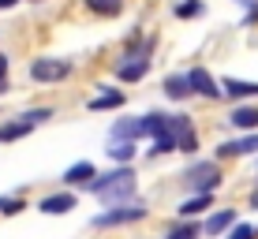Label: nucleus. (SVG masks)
<instances>
[{
    "label": "nucleus",
    "mask_w": 258,
    "mask_h": 239,
    "mask_svg": "<svg viewBox=\"0 0 258 239\" xmlns=\"http://www.w3.org/2000/svg\"><path fill=\"white\" fill-rule=\"evenodd\" d=\"M165 94H168V97H176V101H183V97L191 94L187 75H168V78H165Z\"/></svg>",
    "instance_id": "1a4fd4ad"
},
{
    "label": "nucleus",
    "mask_w": 258,
    "mask_h": 239,
    "mask_svg": "<svg viewBox=\"0 0 258 239\" xmlns=\"http://www.w3.org/2000/svg\"><path fill=\"white\" fill-rule=\"evenodd\" d=\"M228 239H254V228L251 224H236L232 232H228Z\"/></svg>",
    "instance_id": "412c9836"
},
{
    "label": "nucleus",
    "mask_w": 258,
    "mask_h": 239,
    "mask_svg": "<svg viewBox=\"0 0 258 239\" xmlns=\"http://www.w3.org/2000/svg\"><path fill=\"white\" fill-rule=\"evenodd\" d=\"M90 191L101 194L105 202H116V198H127L135 191V172L131 168H120V172H109L101 180H90Z\"/></svg>",
    "instance_id": "f257e3e1"
},
{
    "label": "nucleus",
    "mask_w": 258,
    "mask_h": 239,
    "mask_svg": "<svg viewBox=\"0 0 258 239\" xmlns=\"http://www.w3.org/2000/svg\"><path fill=\"white\" fill-rule=\"evenodd\" d=\"M12 4H19V0H0V12H4V8H12Z\"/></svg>",
    "instance_id": "393cba45"
},
{
    "label": "nucleus",
    "mask_w": 258,
    "mask_h": 239,
    "mask_svg": "<svg viewBox=\"0 0 258 239\" xmlns=\"http://www.w3.org/2000/svg\"><path fill=\"white\" fill-rule=\"evenodd\" d=\"M34 123L30 120H19V123H8V127H0V142H12V138H19V135H26Z\"/></svg>",
    "instance_id": "ddd939ff"
},
{
    "label": "nucleus",
    "mask_w": 258,
    "mask_h": 239,
    "mask_svg": "<svg viewBox=\"0 0 258 239\" xmlns=\"http://www.w3.org/2000/svg\"><path fill=\"white\" fill-rule=\"evenodd\" d=\"M202 209H210V191H202L199 198L183 202V206H180V213H183V217H195V213H202Z\"/></svg>",
    "instance_id": "f8f14e48"
},
{
    "label": "nucleus",
    "mask_w": 258,
    "mask_h": 239,
    "mask_svg": "<svg viewBox=\"0 0 258 239\" xmlns=\"http://www.w3.org/2000/svg\"><path fill=\"white\" fill-rule=\"evenodd\" d=\"M112 135H116V138H135V135H142V131H139V123H120Z\"/></svg>",
    "instance_id": "6ab92c4d"
},
{
    "label": "nucleus",
    "mask_w": 258,
    "mask_h": 239,
    "mask_svg": "<svg viewBox=\"0 0 258 239\" xmlns=\"http://www.w3.org/2000/svg\"><path fill=\"white\" fill-rule=\"evenodd\" d=\"M195 235H199V224H183V228H176L168 239H195Z\"/></svg>",
    "instance_id": "aec40b11"
},
{
    "label": "nucleus",
    "mask_w": 258,
    "mask_h": 239,
    "mask_svg": "<svg viewBox=\"0 0 258 239\" xmlns=\"http://www.w3.org/2000/svg\"><path fill=\"white\" fill-rule=\"evenodd\" d=\"M232 123H236V127H243V131H251V127H258V112L254 109H236L232 112Z\"/></svg>",
    "instance_id": "4468645a"
},
{
    "label": "nucleus",
    "mask_w": 258,
    "mask_h": 239,
    "mask_svg": "<svg viewBox=\"0 0 258 239\" xmlns=\"http://www.w3.org/2000/svg\"><path fill=\"white\" fill-rule=\"evenodd\" d=\"M86 180H94V165L90 161H79V165H71L64 172V183H86Z\"/></svg>",
    "instance_id": "9b49d317"
},
{
    "label": "nucleus",
    "mask_w": 258,
    "mask_h": 239,
    "mask_svg": "<svg viewBox=\"0 0 258 239\" xmlns=\"http://www.w3.org/2000/svg\"><path fill=\"white\" fill-rule=\"evenodd\" d=\"M71 67L64 64V60H52V56H41L30 64V78L34 83H56V78H68Z\"/></svg>",
    "instance_id": "f03ea898"
},
{
    "label": "nucleus",
    "mask_w": 258,
    "mask_h": 239,
    "mask_svg": "<svg viewBox=\"0 0 258 239\" xmlns=\"http://www.w3.org/2000/svg\"><path fill=\"white\" fill-rule=\"evenodd\" d=\"M187 83H191V94H202V97H221L217 83L210 78V71H206V67H195V71L187 75Z\"/></svg>",
    "instance_id": "39448f33"
},
{
    "label": "nucleus",
    "mask_w": 258,
    "mask_h": 239,
    "mask_svg": "<svg viewBox=\"0 0 258 239\" xmlns=\"http://www.w3.org/2000/svg\"><path fill=\"white\" fill-rule=\"evenodd\" d=\"M109 157H112V161H131V157H135V146H131V142H116L109 149Z\"/></svg>",
    "instance_id": "dca6fc26"
},
{
    "label": "nucleus",
    "mask_w": 258,
    "mask_h": 239,
    "mask_svg": "<svg viewBox=\"0 0 258 239\" xmlns=\"http://www.w3.org/2000/svg\"><path fill=\"white\" fill-rule=\"evenodd\" d=\"M232 220H236V217H232V213H228V209H225V213H217V217H213L210 224H206V232H225V228L232 224Z\"/></svg>",
    "instance_id": "a211bd4d"
},
{
    "label": "nucleus",
    "mask_w": 258,
    "mask_h": 239,
    "mask_svg": "<svg viewBox=\"0 0 258 239\" xmlns=\"http://www.w3.org/2000/svg\"><path fill=\"white\" fill-rule=\"evenodd\" d=\"M4 71H8V60L0 56V90H4Z\"/></svg>",
    "instance_id": "b1692460"
},
{
    "label": "nucleus",
    "mask_w": 258,
    "mask_h": 239,
    "mask_svg": "<svg viewBox=\"0 0 258 239\" xmlns=\"http://www.w3.org/2000/svg\"><path fill=\"white\" fill-rule=\"evenodd\" d=\"M116 105H123V94H120V90H109V94L94 97V101H90V109H116Z\"/></svg>",
    "instance_id": "2eb2a0df"
},
{
    "label": "nucleus",
    "mask_w": 258,
    "mask_h": 239,
    "mask_svg": "<svg viewBox=\"0 0 258 239\" xmlns=\"http://www.w3.org/2000/svg\"><path fill=\"white\" fill-rule=\"evenodd\" d=\"M146 67H150V60H146V56H131L127 64H120V67H116V78H123V83H135V78L146 75Z\"/></svg>",
    "instance_id": "423d86ee"
},
{
    "label": "nucleus",
    "mask_w": 258,
    "mask_h": 239,
    "mask_svg": "<svg viewBox=\"0 0 258 239\" xmlns=\"http://www.w3.org/2000/svg\"><path fill=\"white\" fill-rule=\"evenodd\" d=\"M146 217V206H120V209H109V213L97 217V224H127V220H142Z\"/></svg>",
    "instance_id": "20e7f679"
},
{
    "label": "nucleus",
    "mask_w": 258,
    "mask_h": 239,
    "mask_svg": "<svg viewBox=\"0 0 258 239\" xmlns=\"http://www.w3.org/2000/svg\"><path fill=\"white\" fill-rule=\"evenodd\" d=\"M225 94L228 97H254L258 83H243V78H225Z\"/></svg>",
    "instance_id": "9d476101"
},
{
    "label": "nucleus",
    "mask_w": 258,
    "mask_h": 239,
    "mask_svg": "<svg viewBox=\"0 0 258 239\" xmlns=\"http://www.w3.org/2000/svg\"><path fill=\"white\" fill-rule=\"evenodd\" d=\"M90 8L97 15H116L120 12V0H90Z\"/></svg>",
    "instance_id": "f3484780"
},
{
    "label": "nucleus",
    "mask_w": 258,
    "mask_h": 239,
    "mask_svg": "<svg viewBox=\"0 0 258 239\" xmlns=\"http://www.w3.org/2000/svg\"><path fill=\"white\" fill-rule=\"evenodd\" d=\"M202 12V4H195V0H191V4H180V8H176V15H180V19H191V15H199Z\"/></svg>",
    "instance_id": "4be33fe9"
},
{
    "label": "nucleus",
    "mask_w": 258,
    "mask_h": 239,
    "mask_svg": "<svg viewBox=\"0 0 258 239\" xmlns=\"http://www.w3.org/2000/svg\"><path fill=\"white\" fill-rule=\"evenodd\" d=\"M23 120H30V123H41V120H49V109H34V112H23Z\"/></svg>",
    "instance_id": "5701e85b"
},
{
    "label": "nucleus",
    "mask_w": 258,
    "mask_h": 239,
    "mask_svg": "<svg viewBox=\"0 0 258 239\" xmlns=\"http://www.w3.org/2000/svg\"><path fill=\"white\" fill-rule=\"evenodd\" d=\"M187 180H191V187H199V191H213L221 183V172H217V165H195L187 172Z\"/></svg>",
    "instance_id": "7ed1b4c3"
},
{
    "label": "nucleus",
    "mask_w": 258,
    "mask_h": 239,
    "mask_svg": "<svg viewBox=\"0 0 258 239\" xmlns=\"http://www.w3.org/2000/svg\"><path fill=\"white\" fill-rule=\"evenodd\" d=\"M71 206H75V194H49L41 202V213H68Z\"/></svg>",
    "instance_id": "6e6552de"
},
{
    "label": "nucleus",
    "mask_w": 258,
    "mask_h": 239,
    "mask_svg": "<svg viewBox=\"0 0 258 239\" xmlns=\"http://www.w3.org/2000/svg\"><path fill=\"white\" fill-rule=\"evenodd\" d=\"M236 153H258V135H247V138H239V142L221 146V157H236Z\"/></svg>",
    "instance_id": "0eeeda50"
}]
</instances>
